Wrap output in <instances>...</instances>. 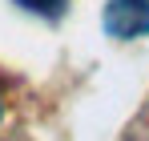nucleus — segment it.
I'll return each instance as SVG.
<instances>
[{"label":"nucleus","instance_id":"1","mask_svg":"<svg viewBox=\"0 0 149 141\" xmlns=\"http://www.w3.org/2000/svg\"><path fill=\"white\" fill-rule=\"evenodd\" d=\"M105 32L109 36H145L149 32V0H109L105 4Z\"/></svg>","mask_w":149,"mask_h":141},{"label":"nucleus","instance_id":"3","mask_svg":"<svg viewBox=\"0 0 149 141\" xmlns=\"http://www.w3.org/2000/svg\"><path fill=\"white\" fill-rule=\"evenodd\" d=\"M0 113H4V101H0Z\"/></svg>","mask_w":149,"mask_h":141},{"label":"nucleus","instance_id":"2","mask_svg":"<svg viewBox=\"0 0 149 141\" xmlns=\"http://www.w3.org/2000/svg\"><path fill=\"white\" fill-rule=\"evenodd\" d=\"M20 8H28V12H36V16H49V20H56L61 12H65V4L69 0H16Z\"/></svg>","mask_w":149,"mask_h":141}]
</instances>
